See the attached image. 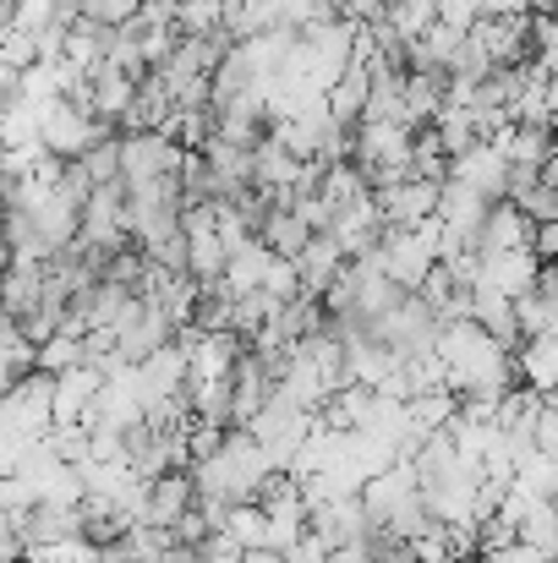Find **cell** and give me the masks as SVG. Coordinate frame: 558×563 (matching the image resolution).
I'll return each mask as SVG.
<instances>
[{
  "instance_id": "cell-1",
  "label": "cell",
  "mask_w": 558,
  "mask_h": 563,
  "mask_svg": "<svg viewBox=\"0 0 558 563\" xmlns=\"http://www.w3.org/2000/svg\"><path fill=\"white\" fill-rule=\"evenodd\" d=\"M438 202H444V181H427V176H400L378 191V208H383V224H433L438 219Z\"/></svg>"
},
{
  "instance_id": "cell-2",
  "label": "cell",
  "mask_w": 558,
  "mask_h": 563,
  "mask_svg": "<svg viewBox=\"0 0 558 563\" xmlns=\"http://www.w3.org/2000/svg\"><path fill=\"white\" fill-rule=\"evenodd\" d=\"M482 563H558L543 542H532V537H504V531H493V542L482 548Z\"/></svg>"
}]
</instances>
